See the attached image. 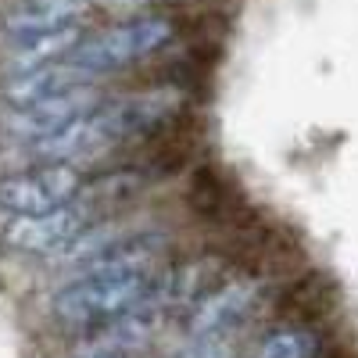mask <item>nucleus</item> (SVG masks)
Here are the masks:
<instances>
[{
  "mask_svg": "<svg viewBox=\"0 0 358 358\" xmlns=\"http://www.w3.org/2000/svg\"><path fill=\"white\" fill-rule=\"evenodd\" d=\"M165 315L155 312L151 305H143L129 315H118L97 326H86L83 337L76 341V358L83 355H115V358H129L136 351H143L162 330Z\"/></svg>",
  "mask_w": 358,
  "mask_h": 358,
  "instance_id": "nucleus-8",
  "label": "nucleus"
},
{
  "mask_svg": "<svg viewBox=\"0 0 358 358\" xmlns=\"http://www.w3.org/2000/svg\"><path fill=\"white\" fill-rule=\"evenodd\" d=\"M158 273V268H155ZM155 273L136 276H94V280H69L50 297V312L65 326H97L118 315H129L147 305L155 287Z\"/></svg>",
  "mask_w": 358,
  "mask_h": 358,
  "instance_id": "nucleus-2",
  "label": "nucleus"
},
{
  "mask_svg": "<svg viewBox=\"0 0 358 358\" xmlns=\"http://www.w3.org/2000/svg\"><path fill=\"white\" fill-rule=\"evenodd\" d=\"M255 358H319V337L308 322H283L258 344Z\"/></svg>",
  "mask_w": 358,
  "mask_h": 358,
  "instance_id": "nucleus-13",
  "label": "nucleus"
},
{
  "mask_svg": "<svg viewBox=\"0 0 358 358\" xmlns=\"http://www.w3.org/2000/svg\"><path fill=\"white\" fill-rule=\"evenodd\" d=\"M79 190H83V172L72 162H47L25 172L0 176V212L40 215L76 201Z\"/></svg>",
  "mask_w": 358,
  "mask_h": 358,
  "instance_id": "nucleus-5",
  "label": "nucleus"
},
{
  "mask_svg": "<svg viewBox=\"0 0 358 358\" xmlns=\"http://www.w3.org/2000/svg\"><path fill=\"white\" fill-rule=\"evenodd\" d=\"M101 101H104V97H101V90H97L94 83H79V86L62 90V94L40 97V101L25 104V108H11L4 129H8L15 140L33 143V140H43V136L57 133L62 126L76 122L79 115L94 111Z\"/></svg>",
  "mask_w": 358,
  "mask_h": 358,
  "instance_id": "nucleus-6",
  "label": "nucleus"
},
{
  "mask_svg": "<svg viewBox=\"0 0 358 358\" xmlns=\"http://www.w3.org/2000/svg\"><path fill=\"white\" fill-rule=\"evenodd\" d=\"M90 11V0H18L4 11L0 29L15 40V36H33L47 33V29H62L72 22H83Z\"/></svg>",
  "mask_w": 358,
  "mask_h": 358,
  "instance_id": "nucleus-10",
  "label": "nucleus"
},
{
  "mask_svg": "<svg viewBox=\"0 0 358 358\" xmlns=\"http://www.w3.org/2000/svg\"><path fill=\"white\" fill-rule=\"evenodd\" d=\"M172 236L158 229H140L126 241H118L97 255L83 258L72 265V280H94V276H136V273H155L169 262Z\"/></svg>",
  "mask_w": 358,
  "mask_h": 358,
  "instance_id": "nucleus-7",
  "label": "nucleus"
},
{
  "mask_svg": "<svg viewBox=\"0 0 358 358\" xmlns=\"http://www.w3.org/2000/svg\"><path fill=\"white\" fill-rule=\"evenodd\" d=\"M79 83H94V76L69 65V62H54V65H40V69H29V72H18L4 83V101L11 108H25L40 97H50V94H62L69 86H79Z\"/></svg>",
  "mask_w": 358,
  "mask_h": 358,
  "instance_id": "nucleus-12",
  "label": "nucleus"
},
{
  "mask_svg": "<svg viewBox=\"0 0 358 358\" xmlns=\"http://www.w3.org/2000/svg\"><path fill=\"white\" fill-rule=\"evenodd\" d=\"M165 358H241L233 337H183Z\"/></svg>",
  "mask_w": 358,
  "mask_h": 358,
  "instance_id": "nucleus-14",
  "label": "nucleus"
},
{
  "mask_svg": "<svg viewBox=\"0 0 358 358\" xmlns=\"http://www.w3.org/2000/svg\"><path fill=\"white\" fill-rule=\"evenodd\" d=\"M187 208L201 219V222H212V226H236L248 212V201L244 194L236 190L226 172L215 165H197L187 179Z\"/></svg>",
  "mask_w": 358,
  "mask_h": 358,
  "instance_id": "nucleus-9",
  "label": "nucleus"
},
{
  "mask_svg": "<svg viewBox=\"0 0 358 358\" xmlns=\"http://www.w3.org/2000/svg\"><path fill=\"white\" fill-rule=\"evenodd\" d=\"M83 36H86L83 22H72V25H62V29H47V33H33V36H15L11 50H8V69H11V76H18V72L40 69V65L65 62Z\"/></svg>",
  "mask_w": 358,
  "mask_h": 358,
  "instance_id": "nucleus-11",
  "label": "nucleus"
},
{
  "mask_svg": "<svg viewBox=\"0 0 358 358\" xmlns=\"http://www.w3.org/2000/svg\"><path fill=\"white\" fill-rule=\"evenodd\" d=\"M176 36H179L176 18L147 11V15H136L129 22H118V25L101 29V33L83 36L65 62L90 72V76H104V72L129 69L136 62H147V57L162 54L165 47H172Z\"/></svg>",
  "mask_w": 358,
  "mask_h": 358,
  "instance_id": "nucleus-1",
  "label": "nucleus"
},
{
  "mask_svg": "<svg viewBox=\"0 0 358 358\" xmlns=\"http://www.w3.org/2000/svg\"><path fill=\"white\" fill-rule=\"evenodd\" d=\"M268 301V283L262 273H248V276H229L219 280L215 287H208L194 308L183 315L187 334L190 337H233L244 326L262 315Z\"/></svg>",
  "mask_w": 358,
  "mask_h": 358,
  "instance_id": "nucleus-3",
  "label": "nucleus"
},
{
  "mask_svg": "<svg viewBox=\"0 0 358 358\" xmlns=\"http://www.w3.org/2000/svg\"><path fill=\"white\" fill-rule=\"evenodd\" d=\"M83 358H115V355H83Z\"/></svg>",
  "mask_w": 358,
  "mask_h": 358,
  "instance_id": "nucleus-16",
  "label": "nucleus"
},
{
  "mask_svg": "<svg viewBox=\"0 0 358 358\" xmlns=\"http://www.w3.org/2000/svg\"><path fill=\"white\" fill-rule=\"evenodd\" d=\"M111 11H147V8H158L165 0H104Z\"/></svg>",
  "mask_w": 358,
  "mask_h": 358,
  "instance_id": "nucleus-15",
  "label": "nucleus"
},
{
  "mask_svg": "<svg viewBox=\"0 0 358 358\" xmlns=\"http://www.w3.org/2000/svg\"><path fill=\"white\" fill-rule=\"evenodd\" d=\"M97 219H104V208L83 194V197H76L62 208H50V212H40V215H11V222L0 233V241L11 251L50 258L62 244H69L79 229H86Z\"/></svg>",
  "mask_w": 358,
  "mask_h": 358,
  "instance_id": "nucleus-4",
  "label": "nucleus"
}]
</instances>
